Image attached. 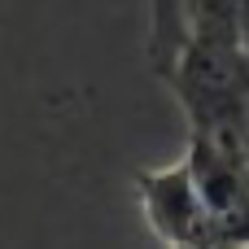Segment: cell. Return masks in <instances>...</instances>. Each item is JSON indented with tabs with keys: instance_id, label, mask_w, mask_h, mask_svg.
Here are the masks:
<instances>
[{
	"instance_id": "cell-1",
	"label": "cell",
	"mask_w": 249,
	"mask_h": 249,
	"mask_svg": "<svg viewBox=\"0 0 249 249\" xmlns=\"http://www.w3.org/2000/svg\"><path fill=\"white\" fill-rule=\"evenodd\" d=\"M136 197H140L144 223L166 249H206V210H201V197L184 158L171 166L140 171Z\"/></svg>"
},
{
	"instance_id": "cell-2",
	"label": "cell",
	"mask_w": 249,
	"mask_h": 249,
	"mask_svg": "<svg viewBox=\"0 0 249 249\" xmlns=\"http://www.w3.org/2000/svg\"><path fill=\"white\" fill-rule=\"evenodd\" d=\"M188 22H193V0H149V66L158 79L184 48Z\"/></svg>"
},
{
	"instance_id": "cell-3",
	"label": "cell",
	"mask_w": 249,
	"mask_h": 249,
	"mask_svg": "<svg viewBox=\"0 0 249 249\" xmlns=\"http://www.w3.org/2000/svg\"><path fill=\"white\" fill-rule=\"evenodd\" d=\"M241 4V18H245V35H249V0H236Z\"/></svg>"
}]
</instances>
